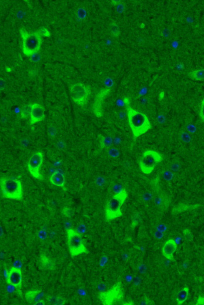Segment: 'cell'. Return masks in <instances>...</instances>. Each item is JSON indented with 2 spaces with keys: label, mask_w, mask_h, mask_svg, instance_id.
Masks as SVG:
<instances>
[{
  "label": "cell",
  "mask_w": 204,
  "mask_h": 305,
  "mask_svg": "<svg viewBox=\"0 0 204 305\" xmlns=\"http://www.w3.org/2000/svg\"><path fill=\"white\" fill-rule=\"evenodd\" d=\"M113 143H115V144L116 145H118L121 143V139L119 138H115L114 141H113Z\"/></svg>",
  "instance_id": "obj_52"
},
{
  "label": "cell",
  "mask_w": 204,
  "mask_h": 305,
  "mask_svg": "<svg viewBox=\"0 0 204 305\" xmlns=\"http://www.w3.org/2000/svg\"><path fill=\"white\" fill-rule=\"evenodd\" d=\"M49 181L52 184L66 189V178L64 174L60 171H56L49 177Z\"/></svg>",
  "instance_id": "obj_14"
},
{
  "label": "cell",
  "mask_w": 204,
  "mask_h": 305,
  "mask_svg": "<svg viewBox=\"0 0 204 305\" xmlns=\"http://www.w3.org/2000/svg\"><path fill=\"white\" fill-rule=\"evenodd\" d=\"M0 188L5 198L20 201L23 198V188L20 181L17 178H0Z\"/></svg>",
  "instance_id": "obj_2"
},
{
  "label": "cell",
  "mask_w": 204,
  "mask_h": 305,
  "mask_svg": "<svg viewBox=\"0 0 204 305\" xmlns=\"http://www.w3.org/2000/svg\"><path fill=\"white\" fill-rule=\"evenodd\" d=\"M133 280V278H132V276H130V275H128V276H127V277H126V280H127V282H131Z\"/></svg>",
  "instance_id": "obj_55"
},
{
  "label": "cell",
  "mask_w": 204,
  "mask_h": 305,
  "mask_svg": "<svg viewBox=\"0 0 204 305\" xmlns=\"http://www.w3.org/2000/svg\"><path fill=\"white\" fill-rule=\"evenodd\" d=\"M124 101L127 109L128 121L133 132V137L134 139H136L151 129V124L145 114L130 107V102L128 98H125Z\"/></svg>",
  "instance_id": "obj_1"
},
{
  "label": "cell",
  "mask_w": 204,
  "mask_h": 305,
  "mask_svg": "<svg viewBox=\"0 0 204 305\" xmlns=\"http://www.w3.org/2000/svg\"><path fill=\"white\" fill-rule=\"evenodd\" d=\"M122 1H118V0H117V1H111V4H112L113 5H116L117 6L119 4H120Z\"/></svg>",
  "instance_id": "obj_53"
},
{
  "label": "cell",
  "mask_w": 204,
  "mask_h": 305,
  "mask_svg": "<svg viewBox=\"0 0 204 305\" xmlns=\"http://www.w3.org/2000/svg\"><path fill=\"white\" fill-rule=\"evenodd\" d=\"M45 304H46V302L44 300H38L34 303V305H44Z\"/></svg>",
  "instance_id": "obj_51"
},
{
  "label": "cell",
  "mask_w": 204,
  "mask_h": 305,
  "mask_svg": "<svg viewBox=\"0 0 204 305\" xmlns=\"http://www.w3.org/2000/svg\"><path fill=\"white\" fill-rule=\"evenodd\" d=\"M204 99L201 102V107H200V111H199V117L202 122H204Z\"/></svg>",
  "instance_id": "obj_35"
},
{
  "label": "cell",
  "mask_w": 204,
  "mask_h": 305,
  "mask_svg": "<svg viewBox=\"0 0 204 305\" xmlns=\"http://www.w3.org/2000/svg\"><path fill=\"white\" fill-rule=\"evenodd\" d=\"M30 117L31 125H34L36 123L42 121L45 118L44 107L36 103L31 104Z\"/></svg>",
  "instance_id": "obj_12"
},
{
  "label": "cell",
  "mask_w": 204,
  "mask_h": 305,
  "mask_svg": "<svg viewBox=\"0 0 204 305\" xmlns=\"http://www.w3.org/2000/svg\"><path fill=\"white\" fill-rule=\"evenodd\" d=\"M124 293L121 283L118 282L107 292L100 293V299L104 305H112L114 302L123 300Z\"/></svg>",
  "instance_id": "obj_8"
},
{
  "label": "cell",
  "mask_w": 204,
  "mask_h": 305,
  "mask_svg": "<svg viewBox=\"0 0 204 305\" xmlns=\"http://www.w3.org/2000/svg\"><path fill=\"white\" fill-rule=\"evenodd\" d=\"M187 130L189 133H194L197 131V128L193 124H189L187 127Z\"/></svg>",
  "instance_id": "obj_39"
},
{
  "label": "cell",
  "mask_w": 204,
  "mask_h": 305,
  "mask_svg": "<svg viewBox=\"0 0 204 305\" xmlns=\"http://www.w3.org/2000/svg\"><path fill=\"white\" fill-rule=\"evenodd\" d=\"M38 31H39V32L41 34V36H50V32L44 28H42L40 30H38Z\"/></svg>",
  "instance_id": "obj_40"
},
{
  "label": "cell",
  "mask_w": 204,
  "mask_h": 305,
  "mask_svg": "<svg viewBox=\"0 0 204 305\" xmlns=\"http://www.w3.org/2000/svg\"><path fill=\"white\" fill-rule=\"evenodd\" d=\"M47 303L51 305H64L66 300L64 299L56 296H48L46 299Z\"/></svg>",
  "instance_id": "obj_20"
},
{
  "label": "cell",
  "mask_w": 204,
  "mask_h": 305,
  "mask_svg": "<svg viewBox=\"0 0 204 305\" xmlns=\"http://www.w3.org/2000/svg\"><path fill=\"white\" fill-rule=\"evenodd\" d=\"M155 204L157 208L161 211H164L168 208L170 201L167 196L163 192H159L155 198Z\"/></svg>",
  "instance_id": "obj_15"
},
{
  "label": "cell",
  "mask_w": 204,
  "mask_h": 305,
  "mask_svg": "<svg viewBox=\"0 0 204 305\" xmlns=\"http://www.w3.org/2000/svg\"><path fill=\"white\" fill-rule=\"evenodd\" d=\"M127 197V191L123 189L121 192L115 193L108 201L105 208V216L107 220H111L122 216L121 206Z\"/></svg>",
  "instance_id": "obj_4"
},
{
  "label": "cell",
  "mask_w": 204,
  "mask_h": 305,
  "mask_svg": "<svg viewBox=\"0 0 204 305\" xmlns=\"http://www.w3.org/2000/svg\"><path fill=\"white\" fill-rule=\"evenodd\" d=\"M173 176H174V175H173V172H172L171 171H166L163 173V179L167 181H171L173 179Z\"/></svg>",
  "instance_id": "obj_27"
},
{
  "label": "cell",
  "mask_w": 204,
  "mask_h": 305,
  "mask_svg": "<svg viewBox=\"0 0 204 305\" xmlns=\"http://www.w3.org/2000/svg\"><path fill=\"white\" fill-rule=\"evenodd\" d=\"M40 262L42 267L45 269L54 270L55 269L56 265L54 262L48 258L45 255H41Z\"/></svg>",
  "instance_id": "obj_17"
},
{
  "label": "cell",
  "mask_w": 204,
  "mask_h": 305,
  "mask_svg": "<svg viewBox=\"0 0 204 305\" xmlns=\"http://www.w3.org/2000/svg\"><path fill=\"white\" fill-rule=\"evenodd\" d=\"M140 216L139 214H136L133 217L132 224H131V227L135 228L137 225H138V223L140 220Z\"/></svg>",
  "instance_id": "obj_31"
},
{
  "label": "cell",
  "mask_w": 204,
  "mask_h": 305,
  "mask_svg": "<svg viewBox=\"0 0 204 305\" xmlns=\"http://www.w3.org/2000/svg\"><path fill=\"white\" fill-rule=\"evenodd\" d=\"M100 139V145L101 149L108 148L112 146L113 144V139L111 137H104L101 135L98 136Z\"/></svg>",
  "instance_id": "obj_19"
},
{
  "label": "cell",
  "mask_w": 204,
  "mask_h": 305,
  "mask_svg": "<svg viewBox=\"0 0 204 305\" xmlns=\"http://www.w3.org/2000/svg\"><path fill=\"white\" fill-rule=\"evenodd\" d=\"M31 110V104L25 105L21 109L20 112V117L22 119H26L30 115Z\"/></svg>",
  "instance_id": "obj_23"
},
{
  "label": "cell",
  "mask_w": 204,
  "mask_h": 305,
  "mask_svg": "<svg viewBox=\"0 0 204 305\" xmlns=\"http://www.w3.org/2000/svg\"><path fill=\"white\" fill-rule=\"evenodd\" d=\"M6 87V81L5 80L0 78V91L4 90Z\"/></svg>",
  "instance_id": "obj_44"
},
{
  "label": "cell",
  "mask_w": 204,
  "mask_h": 305,
  "mask_svg": "<svg viewBox=\"0 0 204 305\" xmlns=\"http://www.w3.org/2000/svg\"><path fill=\"white\" fill-rule=\"evenodd\" d=\"M163 235H164V234H163V232H159V231L157 230V231L155 232L154 236H155V237L156 238H157V239H162V238H163Z\"/></svg>",
  "instance_id": "obj_46"
},
{
  "label": "cell",
  "mask_w": 204,
  "mask_h": 305,
  "mask_svg": "<svg viewBox=\"0 0 204 305\" xmlns=\"http://www.w3.org/2000/svg\"><path fill=\"white\" fill-rule=\"evenodd\" d=\"M119 154L120 152L119 150L116 148H112L109 149L108 151V155L112 158H118L119 156Z\"/></svg>",
  "instance_id": "obj_25"
},
{
  "label": "cell",
  "mask_w": 204,
  "mask_h": 305,
  "mask_svg": "<svg viewBox=\"0 0 204 305\" xmlns=\"http://www.w3.org/2000/svg\"><path fill=\"white\" fill-rule=\"evenodd\" d=\"M66 235L68 246L72 256H77L82 254L88 252L87 248L84 244L81 234L74 229L69 228L66 229Z\"/></svg>",
  "instance_id": "obj_5"
},
{
  "label": "cell",
  "mask_w": 204,
  "mask_h": 305,
  "mask_svg": "<svg viewBox=\"0 0 204 305\" xmlns=\"http://www.w3.org/2000/svg\"><path fill=\"white\" fill-rule=\"evenodd\" d=\"M86 230V227L84 225L82 224V225H80L78 227V230H77V232H78L79 234H84Z\"/></svg>",
  "instance_id": "obj_43"
},
{
  "label": "cell",
  "mask_w": 204,
  "mask_h": 305,
  "mask_svg": "<svg viewBox=\"0 0 204 305\" xmlns=\"http://www.w3.org/2000/svg\"><path fill=\"white\" fill-rule=\"evenodd\" d=\"M157 229L158 231H159L161 232L164 233L166 231V230H167V226L165 225H164V224H160V225H159L158 226H157Z\"/></svg>",
  "instance_id": "obj_41"
},
{
  "label": "cell",
  "mask_w": 204,
  "mask_h": 305,
  "mask_svg": "<svg viewBox=\"0 0 204 305\" xmlns=\"http://www.w3.org/2000/svg\"><path fill=\"white\" fill-rule=\"evenodd\" d=\"M162 160L163 156L159 153L148 150L143 153L139 161V167L143 173L148 175L153 171L158 163Z\"/></svg>",
  "instance_id": "obj_6"
},
{
  "label": "cell",
  "mask_w": 204,
  "mask_h": 305,
  "mask_svg": "<svg viewBox=\"0 0 204 305\" xmlns=\"http://www.w3.org/2000/svg\"><path fill=\"white\" fill-rule=\"evenodd\" d=\"M87 16V11L83 8H80L77 10V17L80 19V20H84Z\"/></svg>",
  "instance_id": "obj_26"
},
{
  "label": "cell",
  "mask_w": 204,
  "mask_h": 305,
  "mask_svg": "<svg viewBox=\"0 0 204 305\" xmlns=\"http://www.w3.org/2000/svg\"><path fill=\"white\" fill-rule=\"evenodd\" d=\"M43 153L40 151L34 153L29 159L27 163V168L31 175L38 180H43V177L40 172L43 162Z\"/></svg>",
  "instance_id": "obj_9"
},
{
  "label": "cell",
  "mask_w": 204,
  "mask_h": 305,
  "mask_svg": "<svg viewBox=\"0 0 204 305\" xmlns=\"http://www.w3.org/2000/svg\"><path fill=\"white\" fill-rule=\"evenodd\" d=\"M177 249V244L173 239H169L163 244V255L168 260H173V254Z\"/></svg>",
  "instance_id": "obj_13"
},
{
  "label": "cell",
  "mask_w": 204,
  "mask_h": 305,
  "mask_svg": "<svg viewBox=\"0 0 204 305\" xmlns=\"http://www.w3.org/2000/svg\"><path fill=\"white\" fill-rule=\"evenodd\" d=\"M141 279L139 278V277H135V278L134 279V283L135 284V285L136 286H138V285H139L141 283Z\"/></svg>",
  "instance_id": "obj_50"
},
{
  "label": "cell",
  "mask_w": 204,
  "mask_h": 305,
  "mask_svg": "<svg viewBox=\"0 0 204 305\" xmlns=\"http://www.w3.org/2000/svg\"><path fill=\"white\" fill-rule=\"evenodd\" d=\"M196 208H194L193 205H178L177 206L175 207L173 209V212H180L184 211H187L188 209H193Z\"/></svg>",
  "instance_id": "obj_24"
},
{
  "label": "cell",
  "mask_w": 204,
  "mask_h": 305,
  "mask_svg": "<svg viewBox=\"0 0 204 305\" xmlns=\"http://www.w3.org/2000/svg\"><path fill=\"white\" fill-rule=\"evenodd\" d=\"M138 271L141 273V274H144L147 271V267L145 264H139L138 266Z\"/></svg>",
  "instance_id": "obj_42"
},
{
  "label": "cell",
  "mask_w": 204,
  "mask_h": 305,
  "mask_svg": "<svg viewBox=\"0 0 204 305\" xmlns=\"http://www.w3.org/2000/svg\"><path fill=\"white\" fill-rule=\"evenodd\" d=\"M171 169L173 171H175V172L178 171L179 169H180V165H179L178 163H173L171 167Z\"/></svg>",
  "instance_id": "obj_49"
},
{
  "label": "cell",
  "mask_w": 204,
  "mask_h": 305,
  "mask_svg": "<svg viewBox=\"0 0 204 305\" xmlns=\"http://www.w3.org/2000/svg\"><path fill=\"white\" fill-rule=\"evenodd\" d=\"M104 84H105V86L107 87V88L111 89V88L114 85V81H113L112 78H107L105 79V81H104Z\"/></svg>",
  "instance_id": "obj_34"
},
{
  "label": "cell",
  "mask_w": 204,
  "mask_h": 305,
  "mask_svg": "<svg viewBox=\"0 0 204 305\" xmlns=\"http://www.w3.org/2000/svg\"><path fill=\"white\" fill-rule=\"evenodd\" d=\"M70 91L74 102L80 106H84L86 104L91 94V88L79 82L71 85Z\"/></svg>",
  "instance_id": "obj_7"
},
{
  "label": "cell",
  "mask_w": 204,
  "mask_h": 305,
  "mask_svg": "<svg viewBox=\"0 0 204 305\" xmlns=\"http://www.w3.org/2000/svg\"><path fill=\"white\" fill-rule=\"evenodd\" d=\"M125 10V5L123 1L117 6V11L119 14H122Z\"/></svg>",
  "instance_id": "obj_32"
},
{
  "label": "cell",
  "mask_w": 204,
  "mask_h": 305,
  "mask_svg": "<svg viewBox=\"0 0 204 305\" xmlns=\"http://www.w3.org/2000/svg\"><path fill=\"white\" fill-rule=\"evenodd\" d=\"M96 183L99 186H102L105 183V179L102 177H98L96 179Z\"/></svg>",
  "instance_id": "obj_45"
},
{
  "label": "cell",
  "mask_w": 204,
  "mask_h": 305,
  "mask_svg": "<svg viewBox=\"0 0 204 305\" xmlns=\"http://www.w3.org/2000/svg\"><path fill=\"white\" fill-rule=\"evenodd\" d=\"M113 189H114V192H115V193H118L121 192L124 189L123 188V186L121 185L117 184V185H114Z\"/></svg>",
  "instance_id": "obj_37"
},
{
  "label": "cell",
  "mask_w": 204,
  "mask_h": 305,
  "mask_svg": "<svg viewBox=\"0 0 204 305\" xmlns=\"http://www.w3.org/2000/svg\"><path fill=\"white\" fill-rule=\"evenodd\" d=\"M188 76L196 81H204V70L201 68L190 72L188 74Z\"/></svg>",
  "instance_id": "obj_18"
},
{
  "label": "cell",
  "mask_w": 204,
  "mask_h": 305,
  "mask_svg": "<svg viewBox=\"0 0 204 305\" xmlns=\"http://www.w3.org/2000/svg\"><path fill=\"white\" fill-rule=\"evenodd\" d=\"M153 198V195L150 192H145L143 195V199L144 201L148 202Z\"/></svg>",
  "instance_id": "obj_36"
},
{
  "label": "cell",
  "mask_w": 204,
  "mask_h": 305,
  "mask_svg": "<svg viewBox=\"0 0 204 305\" xmlns=\"http://www.w3.org/2000/svg\"><path fill=\"white\" fill-rule=\"evenodd\" d=\"M140 304L141 305H151V304H153V303L149 299L145 298V299H144V300H143L140 303Z\"/></svg>",
  "instance_id": "obj_47"
},
{
  "label": "cell",
  "mask_w": 204,
  "mask_h": 305,
  "mask_svg": "<svg viewBox=\"0 0 204 305\" xmlns=\"http://www.w3.org/2000/svg\"><path fill=\"white\" fill-rule=\"evenodd\" d=\"M189 288L185 287L179 291L177 295V302L178 305H182L188 296Z\"/></svg>",
  "instance_id": "obj_16"
},
{
  "label": "cell",
  "mask_w": 204,
  "mask_h": 305,
  "mask_svg": "<svg viewBox=\"0 0 204 305\" xmlns=\"http://www.w3.org/2000/svg\"><path fill=\"white\" fill-rule=\"evenodd\" d=\"M7 282L17 290H20L22 283V275L20 269L15 267L11 268L8 272Z\"/></svg>",
  "instance_id": "obj_10"
},
{
  "label": "cell",
  "mask_w": 204,
  "mask_h": 305,
  "mask_svg": "<svg viewBox=\"0 0 204 305\" xmlns=\"http://www.w3.org/2000/svg\"><path fill=\"white\" fill-rule=\"evenodd\" d=\"M110 91H111V89L109 88L103 89L97 94L95 97L92 106V110L94 115L98 118H100L102 116V102L104 99L105 98V97L109 94Z\"/></svg>",
  "instance_id": "obj_11"
},
{
  "label": "cell",
  "mask_w": 204,
  "mask_h": 305,
  "mask_svg": "<svg viewBox=\"0 0 204 305\" xmlns=\"http://www.w3.org/2000/svg\"><path fill=\"white\" fill-rule=\"evenodd\" d=\"M157 121L159 123H163L165 121V117L163 115H159L157 117Z\"/></svg>",
  "instance_id": "obj_48"
},
{
  "label": "cell",
  "mask_w": 204,
  "mask_h": 305,
  "mask_svg": "<svg viewBox=\"0 0 204 305\" xmlns=\"http://www.w3.org/2000/svg\"><path fill=\"white\" fill-rule=\"evenodd\" d=\"M41 290H33L27 292L26 293V298L28 303H33L34 300L36 299L37 296L40 294Z\"/></svg>",
  "instance_id": "obj_21"
},
{
  "label": "cell",
  "mask_w": 204,
  "mask_h": 305,
  "mask_svg": "<svg viewBox=\"0 0 204 305\" xmlns=\"http://www.w3.org/2000/svg\"><path fill=\"white\" fill-rule=\"evenodd\" d=\"M198 304L199 305L204 304V298H199L198 300Z\"/></svg>",
  "instance_id": "obj_54"
},
{
  "label": "cell",
  "mask_w": 204,
  "mask_h": 305,
  "mask_svg": "<svg viewBox=\"0 0 204 305\" xmlns=\"http://www.w3.org/2000/svg\"><path fill=\"white\" fill-rule=\"evenodd\" d=\"M181 138L182 141L185 143H190V141H191V135L187 132H182L181 135Z\"/></svg>",
  "instance_id": "obj_30"
},
{
  "label": "cell",
  "mask_w": 204,
  "mask_h": 305,
  "mask_svg": "<svg viewBox=\"0 0 204 305\" xmlns=\"http://www.w3.org/2000/svg\"><path fill=\"white\" fill-rule=\"evenodd\" d=\"M62 214H63L64 216H66V217H68V218H70L73 215V211L72 209H71L70 208H68V207H66V208H64L62 211Z\"/></svg>",
  "instance_id": "obj_29"
},
{
  "label": "cell",
  "mask_w": 204,
  "mask_h": 305,
  "mask_svg": "<svg viewBox=\"0 0 204 305\" xmlns=\"http://www.w3.org/2000/svg\"><path fill=\"white\" fill-rule=\"evenodd\" d=\"M183 234H184L185 239L187 241L189 242V241H191L193 239V235H192V234H191V232H190V230L189 229H185L183 231Z\"/></svg>",
  "instance_id": "obj_28"
},
{
  "label": "cell",
  "mask_w": 204,
  "mask_h": 305,
  "mask_svg": "<svg viewBox=\"0 0 204 305\" xmlns=\"http://www.w3.org/2000/svg\"><path fill=\"white\" fill-rule=\"evenodd\" d=\"M20 32L22 41V50L25 56H30L40 51L42 37L38 31L29 33L24 28H21Z\"/></svg>",
  "instance_id": "obj_3"
},
{
  "label": "cell",
  "mask_w": 204,
  "mask_h": 305,
  "mask_svg": "<svg viewBox=\"0 0 204 305\" xmlns=\"http://www.w3.org/2000/svg\"><path fill=\"white\" fill-rule=\"evenodd\" d=\"M48 134H49L50 136H51L52 137H55L56 135V129L54 127L51 126V127H50L48 128Z\"/></svg>",
  "instance_id": "obj_38"
},
{
  "label": "cell",
  "mask_w": 204,
  "mask_h": 305,
  "mask_svg": "<svg viewBox=\"0 0 204 305\" xmlns=\"http://www.w3.org/2000/svg\"><path fill=\"white\" fill-rule=\"evenodd\" d=\"M30 56H31V61L34 62H37L41 60V56L38 52L32 54Z\"/></svg>",
  "instance_id": "obj_33"
},
{
  "label": "cell",
  "mask_w": 204,
  "mask_h": 305,
  "mask_svg": "<svg viewBox=\"0 0 204 305\" xmlns=\"http://www.w3.org/2000/svg\"><path fill=\"white\" fill-rule=\"evenodd\" d=\"M109 30L111 32V34H112L113 36H114L115 38H118L120 36L121 31L119 30V28L117 24L114 22H112L109 26Z\"/></svg>",
  "instance_id": "obj_22"
}]
</instances>
